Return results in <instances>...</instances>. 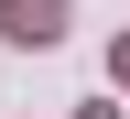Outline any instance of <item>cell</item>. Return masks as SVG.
<instances>
[{
    "label": "cell",
    "instance_id": "1",
    "mask_svg": "<svg viewBox=\"0 0 130 119\" xmlns=\"http://www.w3.org/2000/svg\"><path fill=\"white\" fill-rule=\"evenodd\" d=\"M0 32L11 43H65V0H0Z\"/></svg>",
    "mask_w": 130,
    "mask_h": 119
}]
</instances>
